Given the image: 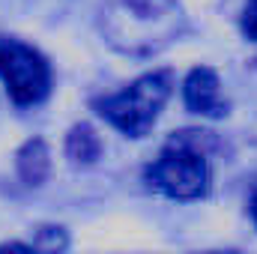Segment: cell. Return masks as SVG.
Masks as SVG:
<instances>
[{
  "label": "cell",
  "mask_w": 257,
  "mask_h": 254,
  "mask_svg": "<svg viewBox=\"0 0 257 254\" xmlns=\"http://www.w3.org/2000/svg\"><path fill=\"white\" fill-rule=\"evenodd\" d=\"M0 78L15 105H36L51 90L48 60L36 48L15 42V39L0 42Z\"/></svg>",
  "instance_id": "277c9868"
},
{
  "label": "cell",
  "mask_w": 257,
  "mask_h": 254,
  "mask_svg": "<svg viewBox=\"0 0 257 254\" xmlns=\"http://www.w3.org/2000/svg\"><path fill=\"white\" fill-rule=\"evenodd\" d=\"M168 96H171V75L147 72L138 81H132L123 93L99 99L96 108L111 126L126 132L128 138H144L159 120V111L165 108Z\"/></svg>",
  "instance_id": "7a4b0ae2"
},
{
  "label": "cell",
  "mask_w": 257,
  "mask_h": 254,
  "mask_svg": "<svg viewBox=\"0 0 257 254\" xmlns=\"http://www.w3.org/2000/svg\"><path fill=\"white\" fill-rule=\"evenodd\" d=\"M239 24H242V33L257 42V0H248V3H245V9H242V21H239Z\"/></svg>",
  "instance_id": "9c48e42d"
},
{
  "label": "cell",
  "mask_w": 257,
  "mask_h": 254,
  "mask_svg": "<svg viewBox=\"0 0 257 254\" xmlns=\"http://www.w3.org/2000/svg\"><path fill=\"white\" fill-rule=\"evenodd\" d=\"M69 248V233L57 224H42L33 236V251L36 254H63Z\"/></svg>",
  "instance_id": "ba28073f"
},
{
  "label": "cell",
  "mask_w": 257,
  "mask_h": 254,
  "mask_svg": "<svg viewBox=\"0 0 257 254\" xmlns=\"http://www.w3.org/2000/svg\"><path fill=\"white\" fill-rule=\"evenodd\" d=\"M183 99H186V108L194 111V114H203V117H224L227 114V105L221 99L218 75L209 66H194L186 75Z\"/></svg>",
  "instance_id": "5b68a950"
},
{
  "label": "cell",
  "mask_w": 257,
  "mask_h": 254,
  "mask_svg": "<svg viewBox=\"0 0 257 254\" xmlns=\"http://www.w3.org/2000/svg\"><path fill=\"white\" fill-rule=\"evenodd\" d=\"M147 180L174 200H197L209 189V165L192 144L174 141L147 168Z\"/></svg>",
  "instance_id": "3957f363"
},
{
  "label": "cell",
  "mask_w": 257,
  "mask_h": 254,
  "mask_svg": "<svg viewBox=\"0 0 257 254\" xmlns=\"http://www.w3.org/2000/svg\"><path fill=\"white\" fill-rule=\"evenodd\" d=\"M15 165H18V177H21L27 186H42V183L48 180V171H51L48 144H45L42 138L24 141V147H21L18 156H15Z\"/></svg>",
  "instance_id": "8992f818"
},
{
  "label": "cell",
  "mask_w": 257,
  "mask_h": 254,
  "mask_svg": "<svg viewBox=\"0 0 257 254\" xmlns=\"http://www.w3.org/2000/svg\"><path fill=\"white\" fill-rule=\"evenodd\" d=\"M206 254H239V251H233V248H227V251H206Z\"/></svg>",
  "instance_id": "7c38bea8"
},
{
  "label": "cell",
  "mask_w": 257,
  "mask_h": 254,
  "mask_svg": "<svg viewBox=\"0 0 257 254\" xmlns=\"http://www.w3.org/2000/svg\"><path fill=\"white\" fill-rule=\"evenodd\" d=\"M248 209H251V218H254V224H257V189L251 191V200H248Z\"/></svg>",
  "instance_id": "8fae6325"
},
{
  "label": "cell",
  "mask_w": 257,
  "mask_h": 254,
  "mask_svg": "<svg viewBox=\"0 0 257 254\" xmlns=\"http://www.w3.org/2000/svg\"><path fill=\"white\" fill-rule=\"evenodd\" d=\"M102 153V141L96 135V129L90 123H78V126L69 129L66 135V156L75 162V165H93Z\"/></svg>",
  "instance_id": "52a82bcc"
},
{
  "label": "cell",
  "mask_w": 257,
  "mask_h": 254,
  "mask_svg": "<svg viewBox=\"0 0 257 254\" xmlns=\"http://www.w3.org/2000/svg\"><path fill=\"white\" fill-rule=\"evenodd\" d=\"M0 254H36V251L24 242H6V245H0Z\"/></svg>",
  "instance_id": "30bf717a"
},
{
  "label": "cell",
  "mask_w": 257,
  "mask_h": 254,
  "mask_svg": "<svg viewBox=\"0 0 257 254\" xmlns=\"http://www.w3.org/2000/svg\"><path fill=\"white\" fill-rule=\"evenodd\" d=\"M96 27L117 54L153 57L186 30V12L177 0H102Z\"/></svg>",
  "instance_id": "6da1fadb"
}]
</instances>
